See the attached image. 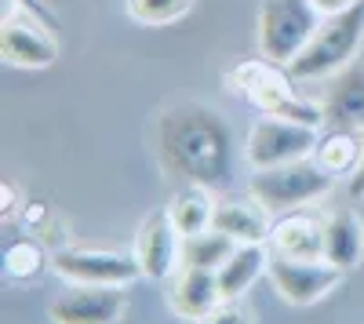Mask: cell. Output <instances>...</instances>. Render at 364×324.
<instances>
[{"instance_id": "6da1fadb", "label": "cell", "mask_w": 364, "mask_h": 324, "mask_svg": "<svg viewBox=\"0 0 364 324\" xmlns=\"http://www.w3.org/2000/svg\"><path fill=\"white\" fill-rule=\"evenodd\" d=\"M157 153L168 175L223 190L233 179V131L211 106H171L157 121Z\"/></svg>"}, {"instance_id": "7a4b0ae2", "label": "cell", "mask_w": 364, "mask_h": 324, "mask_svg": "<svg viewBox=\"0 0 364 324\" xmlns=\"http://www.w3.org/2000/svg\"><path fill=\"white\" fill-rule=\"evenodd\" d=\"M360 44H364V0H353L350 8L328 11L321 18L310 44L291 58L288 70L295 80H324L339 73L343 66H350Z\"/></svg>"}, {"instance_id": "3957f363", "label": "cell", "mask_w": 364, "mask_h": 324, "mask_svg": "<svg viewBox=\"0 0 364 324\" xmlns=\"http://www.w3.org/2000/svg\"><path fill=\"white\" fill-rule=\"evenodd\" d=\"M226 80H230L233 92H240L266 117H284V121H299V124H310V128L324 124L321 102H310L306 95H299L291 70H284L281 63H273V58H259V63L237 66Z\"/></svg>"}, {"instance_id": "277c9868", "label": "cell", "mask_w": 364, "mask_h": 324, "mask_svg": "<svg viewBox=\"0 0 364 324\" xmlns=\"http://www.w3.org/2000/svg\"><path fill=\"white\" fill-rule=\"evenodd\" d=\"M336 183L331 175L317 157H299V161H288V164H273V168H255L252 175V200L262 204L266 212H295L302 204H310L317 197H324Z\"/></svg>"}, {"instance_id": "5b68a950", "label": "cell", "mask_w": 364, "mask_h": 324, "mask_svg": "<svg viewBox=\"0 0 364 324\" xmlns=\"http://www.w3.org/2000/svg\"><path fill=\"white\" fill-rule=\"evenodd\" d=\"M324 11L317 0H262L259 8V51L262 58L288 66L310 44Z\"/></svg>"}, {"instance_id": "8992f818", "label": "cell", "mask_w": 364, "mask_h": 324, "mask_svg": "<svg viewBox=\"0 0 364 324\" xmlns=\"http://www.w3.org/2000/svg\"><path fill=\"white\" fill-rule=\"evenodd\" d=\"M346 270L331 266L328 259H291L281 252H269L266 262V277L277 288V296L291 306H314L317 299H324L331 288L339 284Z\"/></svg>"}, {"instance_id": "52a82bcc", "label": "cell", "mask_w": 364, "mask_h": 324, "mask_svg": "<svg viewBox=\"0 0 364 324\" xmlns=\"http://www.w3.org/2000/svg\"><path fill=\"white\" fill-rule=\"evenodd\" d=\"M314 146H317V128L284 121V117H262V121L252 124L245 139V157L252 168H273V164L310 157Z\"/></svg>"}, {"instance_id": "ba28073f", "label": "cell", "mask_w": 364, "mask_h": 324, "mask_svg": "<svg viewBox=\"0 0 364 324\" xmlns=\"http://www.w3.org/2000/svg\"><path fill=\"white\" fill-rule=\"evenodd\" d=\"M55 274L70 284H132L142 277L135 252H95V248H66L51 255Z\"/></svg>"}, {"instance_id": "9c48e42d", "label": "cell", "mask_w": 364, "mask_h": 324, "mask_svg": "<svg viewBox=\"0 0 364 324\" xmlns=\"http://www.w3.org/2000/svg\"><path fill=\"white\" fill-rule=\"evenodd\" d=\"M48 29V22L26 11L15 15V8H8L4 26H0V58L18 70H48L58 58V44Z\"/></svg>"}, {"instance_id": "30bf717a", "label": "cell", "mask_w": 364, "mask_h": 324, "mask_svg": "<svg viewBox=\"0 0 364 324\" xmlns=\"http://www.w3.org/2000/svg\"><path fill=\"white\" fill-rule=\"evenodd\" d=\"M321 113H324V128L364 131V66L357 58L339 73L324 77Z\"/></svg>"}, {"instance_id": "8fae6325", "label": "cell", "mask_w": 364, "mask_h": 324, "mask_svg": "<svg viewBox=\"0 0 364 324\" xmlns=\"http://www.w3.org/2000/svg\"><path fill=\"white\" fill-rule=\"evenodd\" d=\"M178 252H182V233L175 230L168 208L146 215L139 226V237H135V259L142 266V277L168 281L178 262Z\"/></svg>"}, {"instance_id": "7c38bea8", "label": "cell", "mask_w": 364, "mask_h": 324, "mask_svg": "<svg viewBox=\"0 0 364 324\" xmlns=\"http://www.w3.org/2000/svg\"><path fill=\"white\" fill-rule=\"evenodd\" d=\"M120 313H124L120 284H77L51 306V320L58 324H109Z\"/></svg>"}, {"instance_id": "4fadbf2b", "label": "cell", "mask_w": 364, "mask_h": 324, "mask_svg": "<svg viewBox=\"0 0 364 324\" xmlns=\"http://www.w3.org/2000/svg\"><path fill=\"white\" fill-rule=\"evenodd\" d=\"M168 303L178 317L186 320H208L211 310L223 303L219 277L215 270H200V266H182V274L168 288Z\"/></svg>"}, {"instance_id": "5bb4252c", "label": "cell", "mask_w": 364, "mask_h": 324, "mask_svg": "<svg viewBox=\"0 0 364 324\" xmlns=\"http://www.w3.org/2000/svg\"><path fill=\"white\" fill-rule=\"evenodd\" d=\"M269 252H281L291 259H324V219L284 212L269 226Z\"/></svg>"}, {"instance_id": "9a60e30c", "label": "cell", "mask_w": 364, "mask_h": 324, "mask_svg": "<svg viewBox=\"0 0 364 324\" xmlns=\"http://www.w3.org/2000/svg\"><path fill=\"white\" fill-rule=\"evenodd\" d=\"M324 259L339 270H353L364 259V222L357 212L339 208L324 215Z\"/></svg>"}, {"instance_id": "2e32d148", "label": "cell", "mask_w": 364, "mask_h": 324, "mask_svg": "<svg viewBox=\"0 0 364 324\" xmlns=\"http://www.w3.org/2000/svg\"><path fill=\"white\" fill-rule=\"evenodd\" d=\"M211 226L223 230L237 244H266L269 241V222L262 204H240V200H223L215 204V219Z\"/></svg>"}, {"instance_id": "e0dca14e", "label": "cell", "mask_w": 364, "mask_h": 324, "mask_svg": "<svg viewBox=\"0 0 364 324\" xmlns=\"http://www.w3.org/2000/svg\"><path fill=\"white\" fill-rule=\"evenodd\" d=\"M269 262V244H237L233 255L215 270L223 299H237L259 281V274Z\"/></svg>"}, {"instance_id": "ac0fdd59", "label": "cell", "mask_w": 364, "mask_h": 324, "mask_svg": "<svg viewBox=\"0 0 364 324\" xmlns=\"http://www.w3.org/2000/svg\"><path fill=\"white\" fill-rule=\"evenodd\" d=\"M168 215H171V222H175V230L182 233V237H193V233L208 230L211 219H215V200H211V190L186 183V190H178L171 197Z\"/></svg>"}, {"instance_id": "d6986e66", "label": "cell", "mask_w": 364, "mask_h": 324, "mask_svg": "<svg viewBox=\"0 0 364 324\" xmlns=\"http://www.w3.org/2000/svg\"><path fill=\"white\" fill-rule=\"evenodd\" d=\"M360 146L364 135L360 131H346V128H324V135H317L314 157L331 171V175H350L360 161Z\"/></svg>"}, {"instance_id": "ffe728a7", "label": "cell", "mask_w": 364, "mask_h": 324, "mask_svg": "<svg viewBox=\"0 0 364 324\" xmlns=\"http://www.w3.org/2000/svg\"><path fill=\"white\" fill-rule=\"evenodd\" d=\"M237 241L226 237L223 230L208 226L200 233H193V237H182V252H178V262L182 266H200V270H219L223 262L233 255Z\"/></svg>"}, {"instance_id": "44dd1931", "label": "cell", "mask_w": 364, "mask_h": 324, "mask_svg": "<svg viewBox=\"0 0 364 324\" xmlns=\"http://www.w3.org/2000/svg\"><path fill=\"white\" fill-rule=\"evenodd\" d=\"M193 8V0H128V15L142 26H171Z\"/></svg>"}, {"instance_id": "7402d4cb", "label": "cell", "mask_w": 364, "mask_h": 324, "mask_svg": "<svg viewBox=\"0 0 364 324\" xmlns=\"http://www.w3.org/2000/svg\"><path fill=\"white\" fill-rule=\"evenodd\" d=\"M44 266V252L37 244H29V241H18L8 248L4 255V274L15 277V281H26V277H33L37 270Z\"/></svg>"}, {"instance_id": "603a6c76", "label": "cell", "mask_w": 364, "mask_h": 324, "mask_svg": "<svg viewBox=\"0 0 364 324\" xmlns=\"http://www.w3.org/2000/svg\"><path fill=\"white\" fill-rule=\"evenodd\" d=\"M350 197H364V146H360V161H357V168L350 171Z\"/></svg>"}, {"instance_id": "cb8c5ba5", "label": "cell", "mask_w": 364, "mask_h": 324, "mask_svg": "<svg viewBox=\"0 0 364 324\" xmlns=\"http://www.w3.org/2000/svg\"><path fill=\"white\" fill-rule=\"evenodd\" d=\"M353 0H317V8L328 15V11H339V8H350Z\"/></svg>"}]
</instances>
